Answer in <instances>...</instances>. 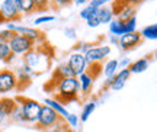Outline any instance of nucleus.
I'll return each instance as SVG.
<instances>
[{
	"instance_id": "nucleus-11",
	"label": "nucleus",
	"mask_w": 157,
	"mask_h": 132,
	"mask_svg": "<svg viewBox=\"0 0 157 132\" xmlns=\"http://www.w3.org/2000/svg\"><path fill=\"white\" fill-rule=\"evenodd\" d=\"M67 66L71 68V71L74 73V77H78L80 74H83L87 70V62L84 60V55L80 52H71L68 55L67 60Z\"/></svg>"
},
{
	"instance_id": "nucleus-9",
	"label": "nucleus",
	"mask_w": 157,
	"mask_h": 132,
	"mask_svg": "<svg viewBox=\"0 0 157 132\" xmlns=\"http://www.w3.org/2000/svg\"><path fill=\"white\" fill-rule=\"evenodd\" d=\"M131 76V73H129L128 68H122V70H119L117 71V74L111 78H106V81L103 84V89H111L113 92H117V90H121V89L125 86V83L127 80Z\"/></svg>"
},
{
	"instance_id": "nucleus-3",
	"label": "nucleus",
	"mask_w": 157,
	"mask_h": 132,
	"mask_svg": "<svg viewBox=\"0 0 157 132\" xmlns=\"http://www.w3.org/2000/svg\"><path fill=\"white\" fill-rule=\"evenodd\" d=\"M17 106L21 107V115H22V122H28V123H36L38 121L39 112L42 105L36 102V100L31 99V97H25V96H17L15 97Z\"/></svg>"
},
{
	"instance_id": "nucleus-30",
	"label": "nucleus",
	"mask_w": 157,
	"mask_h": 132,
	"mask_svg": "<svg viewBox=\"0 0 157 132\" xmlns=\"http://www.w3.org/2000/svg\"><path fill=\"white\" fill-rule=\"evenodd\" d=\"M13 35H15V32H12L10 29H3V31H0V42H9Z\"/></svg>"
},
{
	"instance_id": "nucleus-21",
	"label": "nucleus",
	"mask_w": 157,
	"mask_h": 132,
	"mask_svg": "<svg viewBox=\"0 0 157 132\" xmlns=\"http://www.w3.org/2000/svg\"><path fill=\"white\" fill-rule=\"evenodd\" d=\"M109 32L112 36L115 38H119V36H122L125 31H124V22L121 21H118V19H113L112 22L109 23Z\"/></svg>"
},
{
	"instance_id": "nucleus-36",
	"label": "nucleus",
	"mask_w": 157,
	"mask_h": 132,
	"mask_svg": "<svg viewBox=\"0 0 157 132\" xmlns=\"http://www.w3.org/2000/svg\"><path fill=\"white\" fill-rule=\"evenodd\" d=\"M64 35H66L67 38L74 39L76 38V29H74V28H66V29H64Z\"/></svg>"
},
{
	"instance_id": "nucleus-6",
	"label": "nucleus",
	"mask_w": 157,
	"mask_h": 132,
	"mask_svg": "<svg viewBox=\"0 0 157 132\" xmlns=\"http://www.w3.org/2000/svg\"><path fill=\"white\" fill-rule=\"evenodd\" d=\"M7 45H9V48H10L13 55H25L26 52H29L31 50H34L36 47L34 41H31L29 38L22 36L19 33H15L10 41L7 42Z\"/></svg>"
},
{
	"instance_id": "nucleus-29",
	"label": "nucleus",
	"mask_w": 157,
	"mask_h": 132,
	"mask_svg": "<svg viewBox=\"0 0 157 132\" xmlns=\"http://www.w3.org/2000/svg\"><path fill=\"white\" fill-rule=\"evenodd\" d=\"M35 3V10H47L48 7H51L50 0H34Z\"/></svg>"
},
{
	"instance_id": "nucleus-23",
	"label": "nucleus",
	"mask_w": 157,
	"mask_h": 132,
	"mask_svg": "<svg viewBox=\"0 0 157 132\" xmlns=\"http://www.w3.org/2000/svg\"><path fill=\"white\" fill-rule=\"evenodd\" d=\"M13 57L15 55L12 54L7 42H0V61L2 62H9V61L13 60Z\"/></svg>"
},
{
	"instance_id": "nucleus-1",
	"label": "nucleus",
	"mask_w": 157,
	"mask_h": 132,
	"mask_svg": "<svg viewBox=\"0 0 157 132\" xmlns=\"http://www.w3.org/2000/svg\"><path fill=\"white\" fill-rule=\"evenodd\" d=\"M47 90H52L54 93V99L60 102L63 106L70 103V102H76L78 100V80L77 77H66L58 80L54 84H47L45 86Z\"/></svg>"
},
{
	"instance_id": "nucleus-5",
	"label": "nucleus",
	"mask_w": 157,
	"mask_h": 132,
	"mask_svg": "<svg viewBox=\"0 0 157 132\" xmlns=\"http://www.w3.org/2000/svg\"><path fill=\"white\" fill-rule=\"evenodd\" d=\"M0 15L5 22H16L22 19V7L19 0H5L0 5Z\"/></svg>"
},
{
	"instance_id": "nucleus-7",
	"label": "nucleus",
	"mask_w": 157,
	"mask_h": 132,
	"mask_svg": "<svg viewBox=\"0 0 157 132\" xmlns=\"http://www.w3.org/2000/svg\"><path fill=\"white\" fill-rule=\"evenodd\" d=\"M109 54H111V47L109 45H99V47H92L83 55L87 66H90V64H102L103 60Z\"/></svg>"
},
{
	"instance_id": "nucleus-28",
	"label": "nucleus",
	"mask_w": 157,
	"mask_h": 132,
	"mask_svg": "<svg viewBox=\"0 0 157 132\" xmlns=\"http://www.w3.org/2000/svg\"><path fill=\"white\" fill-rule=\"evenodd\" d=\"M112 2H117V0H89V5L92 9H99L102 6H106L108 3H112Z\"/></svg>"
},
{
	"instance_id": "nucleus-12",
	"label": "nucleus",
	"mask_w": 157,
	"mask_h": 132,
	"mask_svg": "<svg viewBox=\"0 0 157 132\" xmlns=\"http://www.w3.org/2000/svg\"><path fill=\"white\" fill-rule=\"evenodd\" d=\"M141 41H143V38H141L140 32L135 31V32L124 33L122 36H119L118 44L121 45V48L124 51H129V50H134L135 47H138L141 44Z\"/></svg>"
},
{
	"instance_id": "nucleus-18",
	"label": "nucleus",
	"mask_w": 157,
	"mask_h": 132,
	"mask_svg": "<svg viewBox=\"0 0 157 132\" xmlns=\"http://www.w3.org/2000/svg\"><path fill=\"white\" fill-rule=\"evenodd\" d=\"M44 103L48 106V107H51L52 110H56L57 113H58L60 116H63L64 119H66V116L68 115V110L66 109V106H63L61 103H60V102H57L56 99H50V97H47V99L44 100Z\"/></svg>"
},
{
	"instance_id": "nucleus-13",
	"label": "nucleus",
	"mask_w": 157,
	"mask_h": 132,
	"mask_svg": "<svg viewBox=\"0 0 157 132\" xmlns=\"http://www.w3.org/2000/svg\"><path fill=\"white\" fill-rule=\"evenodd\" d=\"M16 100L12 99V97H2L0 99V126L7 118H10L13 110L16 109Z\"/></svg>"
},
{
	"instance_id": "nucleus-14",
	"label": "nucleus",
	"mask_w": 157,
	"mask_h": 132,
	"mask_svg": "<svg viewBox=\"0 0 157 132\" xmlns=\"http://www.w3.org/2000/svg\"><path fill=\"white\" fill-rule=\"evenodd\" d=\"M15 74H16V78H17V89H25L31 83V78L34 76V71L29 67L22 66L15 71Z\"/></svg>"
},
{
	"instance_id": "nucleus-35",
	"label": "nucleus",
	"mask_w": 157,
	"mask_h": 132,
	"mask_svg": "<svg viewBox=\"0 0 157 132\" xmlns=\"http://www.w3.org/2000/svg\"><path fill=\"white\" fill-rule=\"evenodd\" d=\"M95 10H96V9H92L90 6H86V7H83V9L80 10V17L86 21V17H87V16H90V15H92V13H93V12H95Z\"/></svg>"
},
{
	"instance_id": "nucleus-40",
	"label": "nucleus",
	"mask_w": 157,
	"mask_h": 132,
	"mask_svg": "<svg viewBox=\"0 0 157 132\" xmlns=\"http://www.w3.org/2000/svg\"><path fill=\"white\" fill-rule=\"evenodd\" d=\"M111 42H118V39L115 38V36H112V35H111Z\"/></svg>"
},
{
	"instance_id": "nucleus-38",
	"label": "nucleus",
	"mask_w": 157,
	"mask_h": 132,
	"mask_svg": "<svg viewBox=\"0 0 157 132\" xmlns=\"http://www.w3.org/2000/svg\"><path fill=\"white\" fill-rule=\"evenodd\" d=\"M129 60L128 58H124L122 61H118V68H128L129 67Z\"/></svg>"
},
{
	"instance_id": "nucleus-32",
	"label": "nucleus",
	"mask_w": 157,
	"mask_h": 132,
	"mask_svg": "<svg viewBox=\"0 0 157 132\" xmlns=\"http://www.w3.org/2000/svg\"><path fill=\"white\" fill-rule=\"evenodd\" d=\"M78 116L74 115V113H68L67 116H66V123H67L68 126H77L78 125Z\"/></svg>"
},
{
	"instance_id": "nucleus-19",
	"label": "nucleus",
	"mask_w": 157,
	"mask_h": 132,
	"mask_svg": "<svg viewBox=\"0 0 157 132\" xmlns=\"http://www.w3.org/2000/svg\"><path fill=\"white\" fill-rule=\"evenodd\" d=\"M132 17H135V7H132L129 5H124L122 9L117 15V19L121 21V22H127V21L132 19Z\"/></svg>"
},
{
	"instance_id": "nucleus-25",
	"label": "nucleus",
	"mask_w": 157,
	"mask_h": 132,
	"mask_svg": "<svg viewBox=\"0 0 157 132\" xmlns=\"http://www.w3.org/2000/svg\"><path fill=\"white\" fill-rule=\"evenodd\" d=\"M21 7H22V15H31L35 12V3L34 0H19Z\"/></svg>"
},
{
	"instance_id": "nucleus-31",
	"label": "nucleus",
	"mask_w": 157,
	"mask_h": 132,
	"mask_svg": "<svg viewBox=\"0 0 157 132\" xmlns=\"http://www.w3.org/2000/svg\"><path fill=\"white\" fill-rule=\"evenodd\" d=\"M50 2H51V6H52V7H58V9L67 7V6H70L73 3L71 0H50Z\"/></svg>"
},
{
	"instance_id": "nucleus-4",
	"label": "nucleus",
	"mask_w": 157,
	"mask_h": 132,
	"mask_svg": "<svg viewBox=\"0 0 157 132\" xmlns=\"http://www.w3.org/2000/svg\"><path fill=\"white\" fill-rule=\"evenodd\" d=\"M64 122H66V119L58 115L56 110H52L47 105H42L41 112H39V116H38V121L35 123V128L39 129V131L48 132L51 129H54L56 126H58V125L64 123Z\"/></svg>"
},
{
	"instance_id": "nucleus-20",
	"label": "nucleus",
	"mask_w": 157,
	"mask_h": 132,
	"mask_svg": "<svg viewBox=\"0 0 157 132\" xmlns=\"http://www.w3.org/2000/svg\"><path fill=\"white\" fill-rule=\"evenodd\" d=\"M118 71V60H109L105 62V66L102 67V73L105 74L106 78L113 77Z\"/></svg>"
},
{
	"instance_id": "nucleus-37",
	"label": "nucleus",
	"mask_w": 157,
	"mask_h": 132,
	"mask_svg": "<svg viewBox=\"0 0 157 132\" xmlns=\"http://www.w3.org/2000/svg\"><path fill=\"white\" fill-rule=\"evenodd\" d=\"M122 3H125V5H129L132 6V7H135L137 5H140V3H143L144 0H121Z\"/></svg>"
},
{
	"instance_id": "nucleus-33",
	"label": "nucleus",
	"mask_w": 157,
	"mask_h": 132,
	"mask_svg": "<svg viewBox=\"0 0 157 132\" xmlns=\"http://www.w3.org/2000/svg\"><path fill=\"white\" fill-rule=\"evenodd\" d=\"M54 19H56V16H52V15H44V16H38L34 21V25H41V23L52 22Z\"/></svg>"
},
{
	"instance_id": "nucleus-39",
	"label": "nucleus",
	"mask_w": 157,
	"mask_h": 132,
	"mask_svg": "<svg viewBox=\"0 0 157 132\" xmlns=\"http://www.w3.org/2000/svg\"><path fill=\"white\" fill-rule=\"evenodd\" d=\"M71 2H73L74 5L80 6V5H86V3H87V2H89V0H71Z\"/></svg>"
},
{
	"instance_id": "nucleus-16",
	"label": "nucleus",
	"mask_w": 157,
	"mask_h": 132,
	"mask_svg": "<svg viewBox=\"0 0 157 132\" xmlns=\"http://www.w3.org/2000/svg\"><path fill=\"white\" fill-rule=\"evenodd\" d=\"M96 15H98V19H99V22L101 25H109V23L113 21V12H112V7H109V6H102L99 9H96Z\"/></svg>"
},
{
	"instance_id": "nucleus-10",
	"label": "nucleus",
	"mask_w": 157,
	"mask_h": 132,
	"mask_svg": "<svg viewBox=\"0 0 157 132\" xmlns=\"http://www.w3.org/2000/svg\"><path fill=\"white\" fill-rule=\"evenodd\" d=\"M7 29H10L12 32L19 33L22 36H26L31 41H34L35 44H38L39 41L44 39V35L41 31L38 29H34V28H28V26H19V25H15V23H7Z\"/></svg>"
},
{
	"instance_id": "nucleus-2",
	"label": "nucleus",
	"mask_w": 157,
	"mask_h": 132,
	"mask_svg": "<svg viewBox=\"0 0 157 132\" xmlns=\"http://www.w3.org/2000/svg\"><path fill=\"white\" fill-rule=\"evenodd\" d=\"M23 66L29 67L34 74L47 71L51 66V57L47 55V52H42L41 47H35L34 50L23 55Z\"/></svg>"
},
{
	"instance_id": "nucleus-22",
	"label": "nucleus",
	"mask_w": 157,
	"mask_h": 132,
	"mask_svg": "<svg viewBox=\"0 0 157 132\" xmlns=\"http://www.w3.org/2000/svg\"><path fill=\"white\" fill-rule=\"evenodd\" d=\"M140 35H141V38L150 39V41H156L157 39V23L147 25V26L140 32Z\"/></svg>"
},
{
	"instance_id": "nucleus-15",
	"label": "nucleus",
	"mask_w": 157,
	"mask_h": 132,
	"mask_svg": "<svg viewBox=\"0 0 157 132\" xmlns=\"http://www.w3.org/2000/svg\"><path fill=\"white\" fill-rule=\"evenodd\" d=\"M78 80V90H82V93L83 96H87L90 93V90L93 87V83H95V77L90 74L87 70L83 73V74H80L77 77Z\"/></svg>"
},
{
	"instance_id": "nucleus-41",
	"label": "nucleus",
	"mask_w": 157,
	"mask_h": 132,
	"mask_svg": "<svg viewBox=\"0 0 157 132\" xmlns=\"http://www.w3.org/2000/svg\"><path fill=\"white\" fill-rule=\"evenodd\" d=\"M2 23H5V19H3V17H2V15H0V25H2Z\"/></svg>"
},
{
	"instance_id": "nucleus-27",
	"label": "nucleus",
	"mask_w": 157,
	"mask_h": 132,
	"mask_svg": "<svg viewBox=\"0 0 157 132\" xmlns=\"http://www.w3.org/2000/svg\"><path fill=\"white\" fill-rule=\"evenodd\" d=\"M86 23H87V26L89 28H98L99 25H101L99 19H98V15H96V10L93 12L90 16L86 17Z\"/></svg>"
},
{
	"instance_id": "nucleus-34",
	"label": "nucleus",
	"mask_w": 157,
	"mask_h": 132,
	"mask_svg": "<svg viewBox=\"0 0 157 132\" xmlns=\"http://www.w3.org/2000/svg\"><path fill=\"white\" fill-rule=\"evenodd\" d=\"M48 132H73V129L68 128V125L64 122V123L58 125V126H56L54 129H51V131H48Z\"/></svg>"
},
{
	"instance_id": "nucleus-8",
	"label": "nucleus",
	"mask_w": 157,
	"mask_h": 132,
	"mask_svg": "<svg viewBox=\"0 0 157 132\" xmlns=\"http://www.w3.org/2000/svg\"><path fill=\"white\" fill-rule=\"evenodd\" d=\"M17 89V78L13 70L3 68L0 70V94H5L7 92Z\"/></svg>"
},
{
	"instance_id": "nucleus-24",
	"label": "nucleus",
	"mask_w": 157,
	"mask_h": 132,
	"mask_svg": "<svg viewBox=\"0 0 157 132\" xmlns=\"http://www.w3.org/2000/svg\"><path fill=\"white\" fill-rule=\"evenodd\" d=\"M96 109V102H89V103H86L83 106V109H82V113H80V122H87V119L90 118V115L95 112Z\"/></svg>"
},
{
	"instance_id": "nucleus-26",
	"label": "nucleus",
	"mask_w": 157,
	"mask_h": 132,
	"mask_svg": "<svg viewBox=\"0 0 157 132\" xmlns=\"http://www.w3.org/2000/svg\"><path fill=\"white\" fill-rule=\"evenodd\" d=\"M124 31H125V33H131L137 31V16L124 22Z\"/></svg>"
},
{
	"instance_id": "nucleus-17",
	"label": "nucleus",
	"mask_w": 157,
	"mask_h": 132,
	"mask_svg": "<svg viewBox=\"0 0 157 132\" xmlns=\"http://www.w3.org/2000/svg\"><path fill=\"white\" fill-rule=\"evenodd\" d=\"M148 66H150V60L148 58H140V60L134 61V62H131L128 67L129 73L132 74H140V73H144L148 68Z\"/></svg>"
}]
</instances>
